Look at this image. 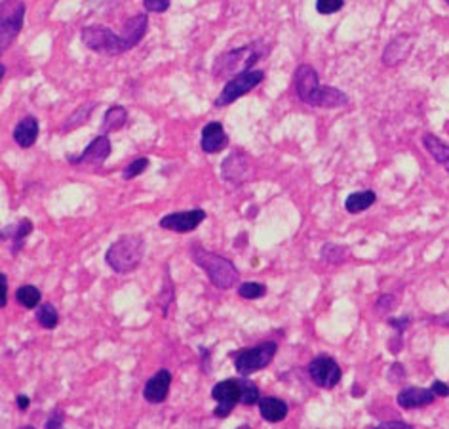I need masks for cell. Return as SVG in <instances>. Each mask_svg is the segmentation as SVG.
<instances>
[{"label":"cell","instance_id":"obj_2","mask_svg":"<svg viewBox=\"0 0 449 429\" xmlns=\"http://www.w3.org/2000/svg\"><path fill=\"white\" fill-rule=\"evenodd\" d=\"M190 258L196 263L198 268L204 269V273L210 279V283L219 288V290H228L232 288L238 281V271H236L235 263L227 258H223L219 254H213L205 250L202 246L194 245L190 248Z\"/></svg>","mask_w":449,"mask_h":429},{"label":"cell","instance_id":"obj_18","mask_svg":"<svg viewBox=\"0 0 449 429\" xmlns=\"http://www.w3.org/2000/svg\"><path fill=\"white\" fill-rule=\"evenodd\" d=\"M38 121L35 116H25L14 128V139L19 147H30L38 138Z\"/></svg>","mask_w":449,"mask_h":429},{"label":"cell","instance_id":"obj_13","mask_svg":"<svg viewBox=\"0 0 449 429\" xmlns=\"http://www.w3.org/2000/svg\"><path fill=\"white\" fill-rule=\"evenodd\" d=\"M169 385H172V374L167 370H158L156 374L152 376L149 382L145 383L143 397L147 403L158 405L164 403L169 393Z\"/></svg>","mask_w":449,"mask_h":429},{"label":"cell","instance_id":"obj_38","mask_svg":"<svg viewBox=\"0 0 449 429\" xmlns=\"http://www.w3.org/2000/svg\"><path fill=\"white\" fill-rule=\"evenodd\" d=\"M446 2H448V4H449V0H446Z\"/></svg>","mask_w":449,"mask_h":429},{"label":"cell","instance_id":"obj_30","mask_svg":"<svg viewBox=\"0 0 449 429\" xmlns=\"http://www.w3.org/2000/svg\"><path fill=\"white\" fill-rule=\"evenodd\" d=\"M345 254H347L345 248H339V246H333V245H327L326 248L322 250V256H324L327 261H342Z\"/></svg>","mask_w":449,"mask_h":429},{"label":"cell","instance_id":"obj_4","mask_svg":"<svg viewBox=\"0 0 449 429\" xmlns=\"http://www.w3.org/2000/svg\"><path fill=\"white\" fill-rule=\"evenodd\" d=\"M145 256V240L139 235H124L109 246L105 261L116 273H131Z\"/></svg>","mask_w":449,"mask_h":429},{"label":"cell","instance_id":"obj_3","mask_svg":"<svg viewBox=\"0 0 449 429\" xmlns=\"http://www.w3.org/2000/svg\"><path fill=\"white\" fill-rule=\"evenodd\" d=\"M266 46L263 42H251V44H246V46L236 48V50H230V52H225L221 54L217 60H215V65H213V77L215 78H230L240 75V73H246V71L251 69V65L266 55Z\"/></svg>","mask_w":449,"mask_h":429},{"label":"cell","instance_id":"obj_22","mask_svg":"<svg viewBox=\"0 0 449 429\" xmlns=\"http://www.w3.org/2000/svg\"><path fill=\"white\" fill-rule=\"evenodd\" d=\"M126 121H128V111L122 105H114L103 116V132L120 130L122 126L126 124Z\"/></svg>","mask_w":449,"mask_h":429},{"label":"cell","instance_id":"obj_23","mask_svg":"<svg viewBox=\"0 0 449 429\" xmlns=\"http://www.w3.org/2000/svg\"><path fill=\"white\" fill-rule=\"evenodd\" d=\"M30 231H33V223H30L29 220H23L21 223H17V227H14V225L6 227L4 233H2V238H14V248H12V252L17 254V250L23 246V238L27 237Z\"/></svg>","mask_w":449,"mask_h":429},{"label":"cell","instance_id":"obj_9","mask_svg":"<svg viewBox=\"0 0 449 429\" xmlns=\"http://www.w3.org/2000/svg\"><path fill=\"white\" fill-rule=\"evenodd\" d=\"M213 401H217V406L213 414L217 418H227L230 410L240 403L242 391H240V382L238 380H223L217 385H213L212 389Z\"/></svg>","mask_w":449,"mask_h":429},{"label":"cell","instance_id":"obj_20","mask_svg":"<svg viewBox=\"0 0 449 429\" xmlns=\"http://www.w3.org/2000/svg\"><path fill=\"white\" fill-rule=\"evenodd\" d=\"M423 143H425L426 151L432 155L434 159L440 162L441 166L449 172V146L441 143L440 139L436 138V136H432V134H425Z\"/></svg>","mask_w":449,"mask_h":429},{"label":"cell","instance_id":"obj_34","mask_svg":"<svg viewBox=\"0 0 449 429\" xmlns=\"http://www.w3.org/2000/svg\"><path fill=\"white\" fill-rule=\"evenodd\" d=\"M432 391L436 393V397H448V395H449V385L441 383L440 380H436V382L432 383Z\"/></svg>","mask_w":449,"mask_h":429},{"label":"cell","instance_id":"obj_19","mask_svg":"<svg viewBox=\"0 0 449 429\" xmlns=\"http://www.w3.org/2000/svg\"><path fill=\"white\" fill-rule=\"evenodd\" d=\"M147 16H143V14H139V16H134L131 19H128L126 21V25H124V31H122V37H124V40L128 42L129 48H134L139 44V40L143 39L145 37V31H147Z\"/></svg>","mask_w":449,"mask_h":429},{"label":"cell","instance_id":"obj_33","mask_svg":"<svg viewBox=\"0 0 449 429\" xmlns=\"http://www.w3.org/2000/svg\"><path fill=\"white\" fill-rule=\"evenodd\" d=\"M63 421H65V416H63L59 410H55V412H52V416H50V420L46 421V428H61Z\"/></svg>","mask_w":449,"mask_h":429},{"label":"cell","instance_id":"obj_16","mask_svg":"<svg viewBox=\"0 0 449 429\" xmlns=\"http://www.w3.org/2000/svg\"><path fill=\"white\" fill-rule=\"evenodd\" d=\"M259 410L263 420L268 423H278V421L286 420L288 416V405L278 397H261L259 399Z\"/></svg>","mask_w":449,"mask_h":429},{"label":"cell","instance_id":"obj_31","mask_svg":"<svg viewBox=\"0 0 449 429\" xmlns=\"http://www.w3.org/2000/svg\"><path fill=\"white\" fill-rule=\"evenodd\" d=\"M145 10L149 12H156V14H162L169 8V0H145Z\"/></svg>","mask_w":449,"mask_h":429},{"label":"cell","instance_id":"obj_24","mask_svg":"<svg viewBox=\"0 0 449 429\" xmlns=\"http://www.w3.org/2000/svg\"><path fill=\"white\" fill-rule=\"evenodd\" d=\"M15 299H17L23 307H27V309H35V307L40 306L42 294H40V290H38L37 286H33V284H25V286H19V288H17V292H15Z\"/></svg>","mask_w":449,"mask_h":429},{"label":"cell","instance_id":"obj_11","mask_svg":"<svg viewBox=\"0 0 449 429\" xmlns=\"http://www.w3.org/2000/svg\"><path fill=\"white\" fill-rule=\"evenodd\" d=\"M205 220L204 210H187V212H174V214L164 216L160 220V227L167 231H175V233H190Z\"/></svg>","mask_w":449,"mask_h":429},{"label":"cell","instance_id":"obj_35","mask_svg":"<svg viewBox=\"0 0 449 429\" xmlns=\"http://www.w3.org/2000/svg\"><path fill=\"white\" fill-rule=\"evenodd\" d=\"M0 288H2V296H0V306L6 307V301H8V281H6V275L4 273H0Z\"/></svg>","mask_w":449,"mask_h":429},{"label":"cell","instance_id":"obj_36","mask_svg":"<svg viewBox=\"0 0 449 429\" xmlns=\"http://www.w3.org/2000/svg\"><path fill=\"white\" fill-rule=\"evenodd\" d=\"M387 428H402V429H410L407 423H403V421H385V423H381L379 429H387Z\"/></svg>","mask_w":449,"mask_h":429},{"label":"cell","instance_id":"obj_26","mask_svg":"<svg viewBox=\"0 0 449 429\" xmlns=\"http://www.w3.org/2000/svg\"><path fill=\"white\" fill-rule=\"evenodd\" d=\"M240 382V391H242V397H240V403L246 406H251L259 403V389L257 385L250 380H238Z\"/></svg>","mask_w":449,"mask_h":429},{"label":"cell","instance_id":"obj_7","mask_svg":"<svg viewBox=\"0 0 449 429\" xmlns=\"http://www.w3.org/2000/svg\"><path fill=\"white\" fill-rule=\"evenodd\" d=\"M263 78H265V73L263 71H246V73H240V75H236L228 80L225 88H223V92L219 94V98L215 100V105L217 107H225V105H230V103H235L236 100H240L242 96L253 90L255 86H259L263 82Z\"/></svg>","mask_w":449,"mask_h":429},{"label":"cell","instance_id":"obj_37","mask_svg":"<svg viewBox=\"0 0 449 429\" xmlns=\"http://www.w3.org/2000/svg\"><path fill=\"white\" fill-rule=\"evenodd\" d=\"M17 406H19L21 410H25V408L29 406V399L25 397V395H19V397H17Z\"/></svg>","mask_w":449,"mask_h":429},{"label":"cell","instance_id":"obj_10","mask_svg":"<svg viewBox=\"0 0 449 429\" xmlns=\"http://www.w3.org/2000/svg\"><path fill=\"white\" fill-rule=\"evenodd\" d=\"M309 374L312 382L324 389H331L341 382V367L331 357H316L309 365Z\"/></svg>","mask_w":449,"mask_h":429},{"label":"cell","instance_id":"obj_12","mask_svg":"<svg viewBox=\"0 0 449 429\" xmlns=\"http://www.w3.org/2000/svg\"><path fill=\"white\" fill-rule=\"evenodd\" d=\"M111 153V141L107 136H98L86 147L80 157H71V164H91V166H101Z\"/></svg>","mask_w":449,"mask_h":429},{"label":"cell","instance_id":"obj_17","mask_svg":"<svg viewBox=\"0 0 449 429\" xmlns=\"http://www.w3.org/2000/svg\"><path fill=\"white\" fill-rule=\"evenodd\" d=\"M411 46H413V39H411L410 35H400V37H396L390 44L385 50V54H383V62L387 63V65H396V63L403 62L407 54H410Z\"/></svg>","mask_w":449,"mask_h":429},{"label":"cell","instance_id":"obj_25","mask_svg":"<svg viewBox=\"0 0 449 429\" xmlns=\"http://www.w3.org/2000/svg\"><path fill=\"white\" fill-rule=\"evenodd\" d=\"M37 321L40 322L42 329L52 330L59 322V313H57V309L52 304H40L37 307Z\"/></svg>","mask_w":449,"mask_h":429},{"label":"cell","instance_id":"obj_1","mask_svg":"<svg viewBox=\"0 0 449 429\" xmlns=\"http://www.w3.org/2000/svg\"><path fill=\"white\" fill-rule=\"evenodd\" d=\"M295 92L299 96V100L312 105V107H322V109H335V107H345L349 103V98L331 86H320L318 75L311 65H299L295 71Z\"/></svg>","mask_w":449,"mask_h":429},{"label":"cell","instance_id":"obj_14","mask_svg":"<svg viewBox=\"0 0 449 429\" xmlns=\"http://www.w3.org/2000/svg\"><path fill=\"white\" fill-rule=\"evenodd\" d=\"M228 143L227 132L223 128V124L217 123V121H212L204 126L202 130V139H200V146H202V151L208 155L219 153L221 149H225Z\"/></svg>","mask_w":449,"mask_h":429},{"label":"cell","instance_id":"obj_15","mask_svg":"<svg viewBox=\"0 0 449 429\" xmlns=\"http://www.w3.org/2000/svg\"><path fill=\"white\" fill-rule=\"evenodd\" d=\"M436 397L432 389H423V387H407L400 391L398 395V405L402 408H421L428 406Z\"/></svg>","mask_w":449,"mask_h":429},{"label":"cell","instance_id":"obj_8","mask_svg":"<svg viewBox=\"0 0 449 429\" xmlns=\"http://www.w3.org/2000/svg\"><path fill=\"white\" fill-rule=\"evenodd\" d=\"M25 16V4L19 0H4L2 2V21H0V46L6 50L19 35Z\"/></svg>","mask_w":449,"mask_h":429},{"label":"cell","instance_id":"obj_5","mask_svg":"<svg viewBox=\"0 0 449 429\" xmlns=\"http://www.w3.org/2000/svg\"><path fill=\"white\" fill-rule=\"evenodd\" d=\"M80 39H82L86 46L93 50V52H98V54L118 55L124 54L126 50H131L122 35H116V33L107 29L103 25L84 27L82 33H80Z\"/></svg>","mask_w":449,"mask_h":429},{"label":"cell","instance_id":"obj_6","mask_svg":"<svg viewBox=\"0 0 449 429\" xmlns=\"http://www.w3.org/2000/svg\"><path fill=\"white\" fill-rule=\"evenodd\" d=\"M278 345L274 342H265V344L251 347V349H240V351L230 353L235 359V367L240 376H250L257 370H263L271 365V360L276 355Z\"/></svg>","mask_w":449,"mask_h":429},{"label":"cell","instance_id":"obj_32","mask_svg":"<svg viewBox=\"0 0 449 429\" xmlns=\"http://www.w3.org/2000/svg\"><path fill=\"white\" fill-rule=\"evenodd\" d=\"M90 111H91V105H88V107H84V109L82 107L78 109V111H76V115L73 116L71 121H68L71 124H67V126H65V130H73V126H75V121H78V124L84 123V121L88 119V115H90Z\"/></svg>","mask_w":449,"mask_h":429},{"label":"cell","instance_id":"obj_27","mask_svg":"<svg viewBox=\"0 0 449 429\" xmlns=\"http://www.w3.org/2000/svg\"><path fill=\"white\" fill-rule=\"evenodd\" d=\"M238 294H240V298H244V299H257V298H263V296H265L266 288L263 286V284H259V283H244V284H240Z\"/></svg>","mask_w":449,"mask_h":429},{"label":"cell","instance_id":"obj_29","mask_svg":"<svg viewBox=\"0 0 449 429\" xmlns=\"http://www.w3.org/2000/svg\"><path fill=\"white\" fill-rule=\"evenodd\" d=\"M345 6V0H316V10L324 16L335 14Z\"/></svg>","mask_w":449,"mask_h":429},{"label":"cell","instance_id":"obj_28","mask_svg":"<svg viewBox=\"0 0 449 429\" xmlns=\"http://www.w3.org/2000/svg\"><path fill=\"white\" fill-rule=\"evenodd\" d=\"M147 166H149V159H145V157H141V159H136V161L129 162L128 166L124 168V172H122V177H124V180H131V177L143 174L145 170H147Z\"/></svg>","mask_w":449,"mask_h":429},{"label":"cell","instance_id":"obj_21","mask_svg":"<svg viewBox=\"0 0 449 429\" xmlns=\"http://www.w3.org/2000/svg\"><path fill=\"white\" fill-rule=\"evenodd\" d=\"M375 199L377 197H375L373 191L352 193L349 199H347V202H345V208H347V212H350V214H360V212H364V210L372 207Z\"/></svg>","mask_w":449,"mask_h":429}]
</instances>
